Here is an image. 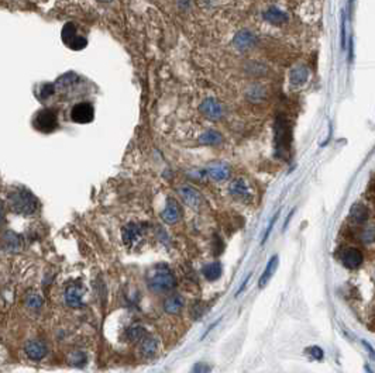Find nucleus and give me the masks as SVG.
<instances>
[{"mask_svg":"<svg viewBox=\"0 0 375 373\" xmlns=\"http://www.w3.org/2000/svg\"><path fill=\"white\" fill-rule=\"evenodd\" d=\"M9 207L17 214H33L37 210V199L27 190H16L9 194Z\"/></svg>","mask_w":375,"mask_h":373,"instance_id":"f257e3e1","label":"nucleus"},{"mask_svg":"<svg viewBox=\"0 0 375 373\" xmlns=\"http://www.w3.org/2000/svg\"><path fill=\"white\" fill-rule=\"evenodd\" d=\"M148 283L152 290L157 292H165L171 290L176 286V280L174 273L167 269L165 266H158L148 275Z\"/></svg>","mask_w":375,"mask_h":373,"instance_id":"f03ea898","label":"nucleus"},{"mask_svg":"<svg viewBox=\"0 0 375 373\" xmlns=\"http://www.w3.org/2000/svg\"><path fill=\"white\" fill-rule=\"evenodd\" d=\"M122 239L128 249H137L144 241V228L137 223H130L123 228Z\"/></svg>","mask_w":375,"mask_h":373,"instance_id":"7ed1b4c3","label":"nucleus"},{"mask_svg":"<svg viewBox=\"0 0 375 373\" xmlns=\"http://www.w3.org/2000/svg\"><path fill=\"white\" fill-rule=\"evenodd\" d=\"M33 125L38 131H41L44 134L52 133L58 127L57 113L50 109H44V110L38 112L33 120Z\"/></svg>","mask_w":375,"mask_h":373,"instance_id":"20e7f679","label":"nucleus"},{"mask_svg":"<svg viewBox=\"0 0 375 373\" xmlns=\"http://www.w3.org/2000/svg\"><path fill=\"white\" fill-rule=\"evenodd\" d=\"M62 41H64L65 46L69 47L71 49H75V51L83 49L86 47V44H88L86 38L80 37L78 34L75 24L72 23H68L64 25V28H62Z\"/></svg>","mask_w":375,"mask_h":373,"instance_id":"39448f33","label":"nucleus"},{"mask_svg":"<svg viewBox=\"0 0 375 373\" xmlns=\"http://www.w3.org/2000/svg\"><path fill=\"white\" fill-rule=\"evenodd\" d=\"M71 118L76 124H89L95 118V110L91 103L82 102L74 106L71 112Z\"/></svg>","mask_w":375,"mask_h":373,"instance_id":"423d86ee","label":"nucleus"},{"mask_svg":"<svg viewBox=\"0 0 375 373\" xmlns=\"http://www.w3.org/2000/svg\"><path fill=\"white\" fill-rule=\"evenodd\" d=\"M340 260L346 268L355 269L363 263V254L360 252V249L349 247V248H344L341 251Z\"/></svg>","mask_w":375,"mask_h":373,"instance_id":"0eeeda50","label":"nucleus"},{"mask_svg":"<svg viewBox=\"0 0 375 373\" xmlns=\"http://www.w3.org/2000/svg\"><path fill=\"white\" fill-rule=\"evenodd\" d=\"M276 149H281V155H284L285 151L289 148V142H291V131L288 128V125L284 120H278L276 121Z\"/></svg>","mask_w":375,"mask_h":373,"instance_id":"6e6552de","label":"nucleus"},{"mask_svg":"<svg viewBox=\"0 0 375 373\" xmlns=\"http://www.w3.org/2000/svg\"><path fill=\"white\" fill-rule=\"evenodd\" d=\"M228 192H230V194H231L233 197L240 199V200H244V202H247V200H250L251 199L250 186H249L247 182L244 181V179H241V178L234 179V181L230 183Z\"/></svg>","mask_w":375,"mask_h":373,"instance_id":"1a4fd4ad","label":"nucleus"},{"mask_svg":"<svg viewBox=\"0 0 375 373\" xmlns=\"http://www.w3.org/2000/svg\"><path fill=\"white\" fill-rule=\"evenodd\" d=\"M233 44L240 51H247V49H251V48L255 47L257 37L252 34L251 31H249V30H241V31H239L237 34L234 35Z\"/></svg>","mask_w":375,"mask_h":373,"instance_id":"9d476101","label":"nucleus"},{"mask_svg":"<svg viewBox=\"0 0 375 373\" xmlns=\"http://www.w3.org/2000/svg\"><path fill=\"white\" fill-rule=\"evenodd\" d=\"M199 110L209 120H219L223 116V107L215 99H206V100H203V103L199 107Z\"/></svg>","mask_w":375,"mask_h":373,"instance_id":"9b49d317","label":"nucleus"},{"mask_svg":"<svg viewBox=\"0 0 375 373\" xmlns=\"http://www.w3.org/2000/svg\"><path fill=\"white\" fill-rule=\"evenodd\" d=\"M206 173L210 179L216 182H222L228 179L230 176V166L225 162H213L207 166Z\"/></svg>","mask_w":375,"mask_h":373,"instance_id":"f8f14e48","label":"nucleus"},{"mask_svg":"<svg viewBox=\"0 0 375 373\" xmlns=\"http://www.w3.org/2000/svg\"><path fill=\"white\" fill-rule=\"evenodd\" d=\"M178 193H179V196L182 197V200L188 204L189 207L196 209V207H199V206L202 204V196H200V193L198 192L196 189H194L192 186H181V187L178 189Z\"/></svg>","mask_w":375,"mask_h":373,"instance_id":"ddd939ff","label":"nucleus"},{"mask_svg":"<svg viewBox=\"0 0 375 373\" xmlns=\"http://www.w3.org/2000/svg\"><path fill=\"white\" fill-rule=\"evenodd\" d=\"M25 355L31 361H41L47 355V347L41 341H28L25 344Z\"/></svg>","mask_w":375,"mask_h":373,"instance_id":"4468645a","label":"nucleus"},{"mask_svg":"<svg viewBox=\"0 0 375 373\" xmlns=\"http://www.w3.org/2000/svg\"><path fill=\"white\" fill-rule=\"evenodd\" d=\"M181 217V211H179V206L178 203L174 200V199H170L167 202V206L165 209L162 210L161 213V218L167 223V224H175Z\"/></svg>","mask_w":375,"mask_h":373,"instance_id":"2eb2a0df","label":"nucleus"},{"mask_svg":"<svg viewBox=\"0 0 375 373\" xmlns=\"http://www.w3.org/2000/svg\"><path fill=\"white\" fill-rule=\"evenodd\" d=\"M307 78H309V70H307L306 67L303 65H299V67H295V68L291 70V75H289V83L292 88H300L306 83Z\"/></svg>","mask_w":375,"mask_h":373,"instance_id":"dca6fc26","label":"nucleus"},{"mask_svg":"<svg viewBox=\"0 0 375 373\" xmlns=\"http://www.w3.org/2000/svg\"><path fill=\"white\" fill-rule=\"evenodd\" d=\"M65 302L69 307L78 308L82 305V289L78 284H71L65 292Z\"/></svg>","mask_w":375,"mask_h":373,"instance_id":"f3484780","label":"nucleus"},{"mask_svg":"<svg viewBox=\"0 0 375 373\" xmlns=\"http://www.w3.org/2000/svg\"><path fill=\"white\" fill-rule=\"evenodd\" d=\"M262 17H264V20L265 22H268V23L271 24H276V25H279V24H284L288 22V14L282 10H279L278 7H270V9H267L264 14H262Z\"/></svg>","mask_w":375,"mask_h":373,"instance_id":"a211bd4d","label":"nucleus"},{"mask_svg":"<svg viewBox=\"0 0 375 373\" xmlns=\"http://www.w3.org/2000/svg\"><path fill=\"white\" fill-rule=\"evenodd\" d=\"M158 350V342L157 339L152 337H146L140 342V352L146 356V358H151L157 353Z\"/></svg>","mask_w":375,"mask_h":373,"instance_id":"6ab92c4d","label":"nucleus"},{"mask_svg":"<svg viewBox=\"0 0 375 373\" xmlns=\"http://www.w3.org/2000/svg\"><path fill=\"white\" fill-rule=\"evenodd\" d=\"M350 218L357 224H363L368 218V209L361 203H355L350 210Z\"/></svg>","mask_w":375,"mask_h":373,"instance_id":"aec40b11","label":"nucleus"},{"mask_svg":"<svg viewBox=\"0 0 375 373\" xmlns=\"http://www.w3.org/2000/svg\"><path fill=\"white\" fill-rule=\"evenodd\" d=\"M222 141H223V137L216 130H207L199 137V142L202 145H219L222 144Z\"/></svg>","mask_w":375,"mask_h":373,"instance_id":"412c9836","label":"nucleus"},{"mask_svg":"<svg viewBox=\"0 0 375 373\" xmlns=\"http://www.w3.org/2000/svg\"><path fill=\"white\" fill-rule=\"evenodd\" d=\"M146 337H147V331L141 326H131L125 329V338L131 342H141Z\"/></svg>","mask_w":375,"mask_h":373,"instance_id":"4be33fe9","label":"nucleus"},{"mask_svg":"<svg viewBox=\"0 0 375 373\" xmlns=\"http://www.w3.org/2000/svg\"><path fill=\"white\" fill-rule=\"evenodd\" d=\"M182 307H183V299L181 296H172L170 299H167L164 303L165 311L170 314H178L182 310Z\"/></svg>","mask_w":375,"mask_h":373,"instance_id":"5701e85b","label":"nucleus"},{"mask_svg":"<svg viewBox=\"0 0 375 373\" xmlns=\"http://www.w3.org/2000/svg\"><path fill=\"white\" fill-rule=\"evenodd\" d=\"M222 263L220 262H212L209 265H206L203 268V276H205L207 280L213 282V280H217L222 275Z\"/></svg>","mask_w":375,"mask_h":373,"instance_id":"b1692460","label":"nucleus"},{"mask_svg":"<svg viewBox=\"0 0 375 373\" xmlns=\"http://www.w3.org/2000/svg\"><path fill=\"white\" fill-rule=\"evenodd\" d=\"M276 266H278V256L275 255V256H273V258L270 259V262L267 263V266H265V271H264L262 276L260 278V282H258L260 287H264L267 283L270 282V279H271V276H273L274 271L276 269Z\"/></svg>","mask_w":375,"mask_h":373,"instance_id":"393cba45","label":"nucleus"},{"mask_svg":"<svg viewBox=\"0 0 375 373\" xmlns=\"http://www.w3.org/2000/svg\"><path fill=\"white\" fill-rule=\"evenodd\" d=\"M24 302H25V305H27L30 310H33V311H38V310H41V307H43V299H41L40 294L35 293V292L27 293Z\"/></svg>","mask_w":375,"mask_h":373,"instance_id":"a878e982","label":"nucleus"},{"mask_svg":"<svg viewBox=\"0 0 375 373\" xmlns=\"http://www.w3.org/2000/svg\"><path fill=\"white\" fill-rule=\"evenodd\" d=\"M3 245H4V248L9 249V251H19L20 249V238L17 237L16 234H13V233H7L4 237H3Z\"/></svg>","mask_w":375,"mask_h":373,"instance_id":"bb28decb","label":"nucleus"},{"mask_svg":"<svg viewBox=\"0 0 375 373\" xmlns=\"http://www.w3.org/2000/svg\"><path fill=\"white\" fill-rule=\"evenodd\" d=\"M361 238H363V242H365V244L373 242V241L375 239V226L365 227V228L363 230Z\"/></svg>","mask_w":375,"mask_h":373,"instance_id":"cd10ccee","label":"nucleus"},{"mask_svg":"<svg viewBox=\"0 0 375 373\" xmlns=\"http://www.w3.org/2000/svg\"><path fill=\"white\" fill-rule=\"evenodd\" d=\"M55 85H51V83H48V85H46V86H43V93H41V96L44 97V99H47V97H50L54 92H55Z\"/></svg>","mask_w":375,"mask_h":373,"instance_id":"c85d7f7f","label":"nucleus"},{"mask_svg":"<svg viewBox=\"0 0 375 373\" xmlns=\"http://www.w3.org/2000/svg\"><path fill=\"white\" fill-rule=\"evenodd\" d=\"M307 353H310L315 359H322L323 358V350L318 348V347H312V348H307Z\"/></svg>","mask_w":375,"mask_h":373,"instance_id":"c756f323","label":"nucleus"},{"mask_svg":"<svg viewBox=\"0 0 375 373\" xmlns=\"http://www.w3.org/2000/svg\"><path fill=\"white\" fill-rule=\"evenodd\" d=\"M86 361V358H85V355L82 353V352H76L75 355H74V358H71V362L74 363V365H83Z\"/></svg>","mask_w":375,"mask_h":373,"instance_id":"7c9ffc66","label":"nucleus"},{"mask_svg":"<svg viewBox=\"0 0 375 373\" xmlns=\"http://www.w3.org/2000/svg\"><path fill=\"white\" fill-rule=\"evenodd\" d=\"M341 46L343 48L346 47V17L343 13V19H341Z\"/></svg>","mask_w":375,"mask_h":373,"instance_id":"2f4dec72","label":"nucleus"},{"mask_svg":"<svg viewBox=\"0 0 375 373\" xmlns=\"http://www.w3.org/2000/svg\"><path fill=\"white\" fill-rule=\"evenodd\" d=\"M276 217H278V214H275L274 215V218H273V221H271V224L268 226V228H267V231H265V234H264V238H262V244L267 241V238H268V235H270V233H271V230H273V227L274 224H275V221H276Z\"/></svg>","mask_w":375,"mask_h":373,"instance_id":"473e14b6","label":"nucleus"},{"mask_svg":"<svg viewBox=\"0 0 375 373\" xmlns=\"http://www.w3.org/2000/svg\"><path fill=\"white\" fill-rule=\"evenodd\" d=\"M363 344L367 347V350H370V355H371V358H375V350L371 348V345L368 344V342H365V341H363Z\"/></svg>","mask_w":375,"mask_h":373,"instance_id":"72a5a7b5","label":"nucleus"},{"mask_svg":"<svg viewBox=\"0 0 375 373\" xmlns=\"http://www.w3.org/2000/svg\"><path fill=\"white\" fill-rule=\"evenodd\" d=\"M250 278H251V275H249V276H247V279H246V280H244V283L241 284V287H240V289H239V292H237V294H240V293H241V292H243V290H244V287H246V284L249 283V280H250Z\"/></svg>","mask_w":375,"mask_h":373,"instance_id":"f704fd0d","label":"nucleus"},{"mask_svg":"<svg viewBox=\"0 0 375 373\" xmlns=\"http://www.w3.org/2000/svg\"><path fill=\"white\" fill-rule=\"evenodd\" d=\"M99 1H103V3H109V1H112V0H99Z\"/></svg>","mask_w":375,"mask_h":373,"instance_id":"c9c22d12","label":"nucleus"},{"mask_svg":"<svg viewBox=\"0 0 375 373\" xmlns=\"http://www.w3.org/2000/svg\"><path fill=\"white\" fill-rule=\"evenodd\" d=\"M365 371H367V372H368V373H373V372H371V371H370V368H365Z\"/></svg>","mask_w":375,"mask_h":373,"instance_id":"e433bc0d","label":"nucleus"}]
</instances>
